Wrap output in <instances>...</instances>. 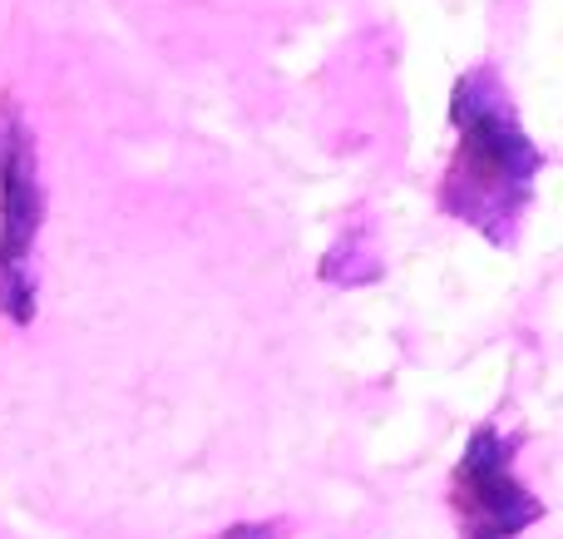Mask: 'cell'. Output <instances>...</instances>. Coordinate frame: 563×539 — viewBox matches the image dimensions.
Listing matches in <instances>:
<instances>
[{"mask_svg":"<svg viewBox=\"0 0 563 539\" xmlns=\"http://www.w3.org/2000/svg\"><path fill=\"white\" fill-rule=\"evenodd\" d=\"M450 124L460 139L435 188L440 213L509 248L525 223L529 198H534V178L549 164L544 148L525 129L515 95L495 65H475L460 75L455 95H450Z\"/></svg>","mask_w":563,"mask_h":539,"instance_id":"6da1fadb","label":"cell"},{"mask_svg":"<svg viewBox=\"0 0 563 539\" xmlns=\"http://www.w3.org/2000/svg\"><path fill=\"white\" fill-rule=\"evenodd\" d=\"M45 164L20 99L0 95V317L30 327L40 317V233H45Z\"/></svg>","mask_w":563,"mask_h":539,"instance_id":"7a4b0ae2","label":"cell"},{"mask_svg":"<svg viewBox=\"0 0 563 539\" xmlns=\"http://www.w3.org/2000/svg\"><path fill=\"white\" fill-rule=\"evenodd\" d=\"M519 441L499 426H475L465 441V455L450 481V505H455L460 539H519L544 520V501L519 481L515 471Z\"/></svg>","mask_w":563,"mask_h":539,"instance_id":"3957f363","label":"cell"},{"mask_svg":"<svg viewBox=\"0 0 563 539\" xmlns=\"http://www.w3.org/2000/svg\"><path fill=\"white\" fill-rule=\"evenodd\" d=\"M317 277L327 287H366V283H380V277H386V253H380L376 233H371V228H361V223L341 228L336 243L321 253Z\"/></svg>","mask_w":563,"mask_h":539,"instance_id":"277c9868","label":"cell"},{"mask_svg":"<svg viewBox=\"0 0 563 539\" xmlns=\"http://www.w3.org/2000/svg\"><path fill=\"white\" fill-rule=\"evenodd\" d=\"M291 525L273 515V520H238V525H223L213 539H287Z\"/></svg>","mask_w":563,"mask_h":539,"instance_id":"5b68a950","label":"cell"}]
</instances>
